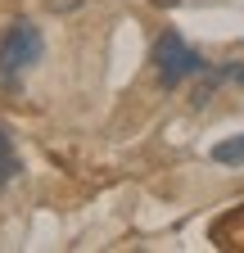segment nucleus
Instances as JSON below:
<instances>
[{
	"instance_id": "f03ea898",
	"label": "nucleus",
	"mask_w": 244,
	"mask_h": 253,
	"mask_svg": "<svg viewBox=\"0 0 244 253\" xmlns=\"http://www.w3.org/2000/svg\"><path fill=\"white\" fill-rule=\"evenodd\" d=\"M149 63H154V77H159L163 90H176V86H186L190 77L208 73V59L181 37V32H163V37L154 41V50H149Z\"/></svg>"
},
{
	"instance_id": "20e7f679",
	"label": "nucleus",
	"mask_w": 244,
	"mask_h": 253,
	"mask_svg": "<svg viewBox=\"0 0 244 253\" xmlns=\"http://www.w3.org/2000/svg\"><path fill=\"white\" fill-rule=\"evenodd\" d=\"M212 163L240 168V163H244V136H231V140H222V145H212Z\"/></svg>"
},
{
	"instance_id": "f257e3e1",
	"label": "nucleus",
	"mask_w": 244,
	"mask_h": 253,
	"mask_svg": "<svg viewBox=\"0 0 244 253\" xmlns=\"http://www.w3.org/2000/svg\"><path fill=\"white\" fill-rule=\"evenodd\" d=\"M45 54V37L37 23L14 18L5 32H0V86H18L23 73H32Z\"/></svg>"
},
{
	"instance_id": "39448f33",
	"label": "nucleus",
	"mask_w": 244,
	"mask_h": 253,
	"mask_svg": "<svg viewBox=\"0 0 244 253\" xmlns=\"http://www.w3.org/2000/svg\"><path fill=\"white\" fill-rule=\"evenodd\" d=\"M222 226H240V240H231V249H244V204H240L235 212L222 217Z\"/></svg>"
},
{
	"instance_id": "7ed1b4c3",
	"label": "nucleus",
	"mask_w": 244,
	"mask_h": 253,
	"mask_svg": "<svg viewBox=\"0 0 244 253\" xmlns=\"http://www.w3.org/2000/svg\"><path fill=\"white\" fill-rule=\"evenodd\" d=\"M23 172V163H18V149H14V136L0 126V190H5L14 176Z\"/></svg>"
}]
</instances>
